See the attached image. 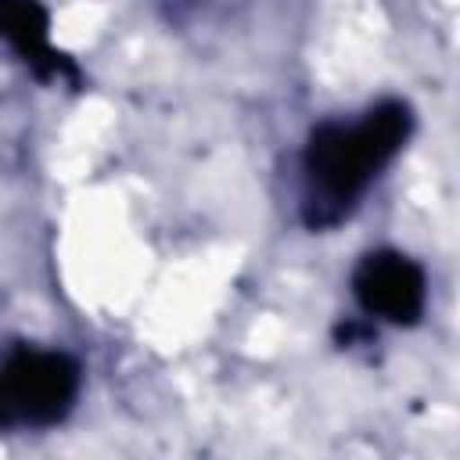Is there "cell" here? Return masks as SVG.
I'll list each match as a JSON object with an SVG mask.
<instances>
[{
    "label": "cell",
    "instance_id": "1",
    "mask_svg": "<svg viewBox=\"0 0 460 460\" xmlns=\"http://www.w3.org/2000/svg\"><path fill=\"white\" fill-rule=\"evenodd\" d=\"M413 104L381 97L356 119H323L302 147L298 216L323 234L345 223L413 133Z\"/></svg>",
    "mask_w": 460,
    "mask_h": 460
},
{
    "label": "cell",
    "instance_id": "2",
    "mask_svg": "<svg viewBox=\"0 0 460 460\" xmlns=\"http://www.w3.org/2000/svg\"><path fill=\"white\" fill-rule=\"evenodd\" d=\"M83 367L65 349L18 345L0 359V431H47L68 420Z\"/></svg>",
    "mask_w": 460,
    "mask_h": 460
},
{
    "label": "cell",
    "instance_id": "4",
    "mask_svg": "<svg viewBox=\"0 0 460 460\" xmlns=\"http://www.w3.org/2000/svg\"><path fill=\"white\" fill-rule=\"evenodd\" d=\"M0 43H7L14 58L43 83L79 79L72 61L50 47V14L40 0H0Z\"/></svg>",
    "mask_w": 460,
    "mask_h": 460
},
{
    "label": "cell",
    "instance_id": "3",
    "mask_svg": "<svg viewBox=\"0 0 460 460\" xmlns=\"http://www.w3.org/2000/svg\"><path fill=\"white\" fill-rule=\"evenodd\" d=\"M352 298L363 316L417 327L428 313V270L399 248H370L352 266Z\"/></svg>",
    "mask_w": 460,
    "mask_h": 460
}]
</instances>
